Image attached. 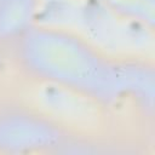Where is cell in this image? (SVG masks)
I'll list each match as a JSON object with an SVG mask.
<instances>
[{
	"label": "cell",
	"instance_id": "6da1fadb",
	"mask_svg": "<svg viewBox=\"0 0 155 155\" xmlns=\"http://www.w3.org/2000/svg\"><path fill=\"white\" fill-rule=\"evenodd\" d=\"M48 87L51 90L48 96L46 93L40 94V102L44 103V107L41 108L46 109L47 113L67 120L68 122L75 121L76 124H80L82 121H92L94 108L87 101L59 86Z\"/></svg>",
	"mask_w": 155,
	"mask_h": 155
}]
</instances>
